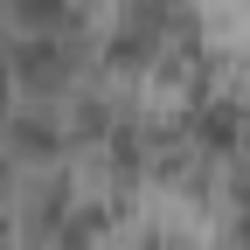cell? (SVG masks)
<instances>
[{"label":"cell","mask_w":250,"mask_h":250,"mask_svg":"<svg viewBox=\"0 0 250 250\" xmlns=\"http://www.w3.org/2000/svg\"><path fill=\"white\" fill-rule=\"evenodd\" d=\"M195 146H208V153H236L243 139H250V111L243 104H208V111H195Z\"/></svg>","instance_id":"cell-1"},{"label":"cell","mask_w":250,"mask_h":250,"mask_svg":"<svg viewBox=\"0 0 250 250\" xmlns=\"http://www.w3.org/2000/svg\"><path fill=\"white\" fill-rule=\"evenodd\" d=\"M7 139H14L21 160H56V153H62V118L56 111H21L7 125Z\"/></svg>","instance_id":"cell-2"}]
</instances>
